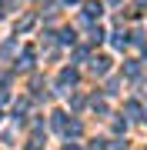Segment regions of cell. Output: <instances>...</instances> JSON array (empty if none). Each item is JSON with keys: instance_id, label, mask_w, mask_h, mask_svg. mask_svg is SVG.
<instances>
[{"instance_id": "cell-1", "label": "cell", "mask_w": 147, "mask_h": 150, "mask_svg": "<svg viewBox=\"0 0 147 150\" xmlns=\"http://www.w3.org/2000/svg\"><path fill=\"white\" fill-rule=\"evenodd\" d=\"M107 64H110L107 57H94L90 60V70H94V74H107Z\"/></svg>"}, {"instance_id": "cell-2", "label": "cell", "mask_w": 147, "mask_h": 150, "mask_svg": "<svg viewBox=\"0 0 147 150\" xmlns=\"http://www.w3.org/2000/svg\"><path fill=\"white\" fill-rule=\"evenodd\" d=\"M67 83H77V70H64L60 74V87H67Z\"/></svg>"}, {"instance_id": "cell-7", "label": "cell", "mask_w": 147, "mask_h": 150, "mask_svg": "<svg viewBox=\"0 0 147 150\" xmlns=\"http://www.w3.org/2000/svg\"><path fill=\"white\" fill-rule=\"evenodd\" d=\"M64 150H84V147H77V144H67V147H64Z\"/></svg>"}, {"instance_id": "cell-3", "label": "cell", "mask_w": 147, "mask_h": 150, "mask_svg": "<svg viewBox=\"0 0 147 150\" xmlns=\"http://www.w3.org/2000/svg\"><path fill=\"white\" fill-rule=\"evenodd\" d=\"M100 10H104V7L94 4V0H90V4H84V13H87V17H100Z\"/></svg>"}, {"instance_id": "cell-5", "label": "cell", "mask_w": 147, "mask_h": 150, "mask_svg": "<svg viewBox=\"0 0 147 150\" xmlns=\"http://www.w3.org/2000/svg\"><path fill=\"white\" fill-rule=\"evenodd\" d=\"M30 27H33V17H23V20L17 23V30H30Z\"/></svg>"}, {"instance_id": "cell-6", "label": "cell", "mask_w": 147, "mask_h": 150, "mask_svg": "<svg viewBox=\"0 0 147 150\" xmlns=\"http://www.w3.org/2000/svg\"><path fill=\"white\" fill-rule=\"evenodd\" d=\"M90 40H94V43H100V40H104V30H100V27H94V30H90Z\"/></svg>"}, {"instance_id": "cell-4", "label": "cell", "mask_w": 147, "mask_h": 150, "mask_svg": "<svg viewBox=\"0 0 147 150\" xmlns=\"http://www.w3.org/2000/svg\"><path fill=\"white\" fill-rule=\"evenodd\" d=\"M124 74H127V77H137V74H141V64H137V60H131V64L124 67Z\"/></svg>"}]
</instances>
